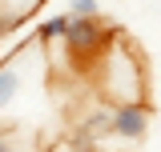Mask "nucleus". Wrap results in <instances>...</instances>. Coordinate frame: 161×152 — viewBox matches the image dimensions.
<instances>
[{
  "instance_id": "obj_4",
  "label": "nucleus",
  "mask_w": 161,
  "mask_h": 152,
  "mask_svg": "<svg viewBox=\"0 0 161 152\" xmlns=\"http://www.w3.org/2000/svg\"><path fill=\"white\" fill-rule=\"evenodd\" d=\"M20 84H24V76H20L16 60H8V64H0V112L12 104L20 96Z\"/></svg>"
},
{
  "instance_id": "obj_2",
  "label": "nucleus",
  "mask_w": 161,
  "mask_h": 152,
  "mask_svg": "<svg viewBox=\"0 0 161 152\" xmlns=\"http://www.w3.org/2000/svg\"><path fill=\"white\" fill-rule=\"evenodd\" d=\"M109 132L125 136V140H141L153 124V104L149 100H133V104H109Z\"/></svg>"
},
{
  "instance_id": "obj_6",
  "label": "nucleus",
  "mask_w": 161,
  "mask_h": 152,
  "mask_svg": "<svg viewBox=\"0 0 161 152\" xmlns=\"http://www.w3.org/2000/svg\"><path fill=\"white\" fill-rule=\"evenodd\" d=\"M69 20H93L101 16V0H69Z\"/></svg>"
},
{
  "instance_id": "obj_3",
  "label": "nucleus",
  "mask_w": 161,
  "mask_h": 152,
  "mask_svg": "<svg viewBox=\"0 0 161 152\" xmlns=\"http://www.w3.org/2000/svg\"><path fill=\"white\" fill-rule=\"evenodd\" d=\"M101 136H109V112H105V108H97V112L85 116L77 128H73L69 144H73V152H93Z\"/></svg>"
},
{
  "instance_id": "obj_8",
  "label": "nucleus",
  "mask_w": 161,
  "mask_h": 152,
  "mask_svg": "<svg viewBox=\"0 0 161 152\" xmlns=\"http://www.w3.org/2000/svg\"><path fill=\"white\" fill-rule=\"evenodd\" d=\"M4 140H12V128H4V124H0V144H4Z\"/></svg>"
},
{
  "instance_id": "obj_5",
  "label": "nucleus",
  "mask_w": 161,
  "mask_h": 152,
  "mask_svg": "<svg viewBox=\"0 0 161 152\" xmlns=\"http://www.w3.org/2000/svg\"><path fill=\"white\" fill-rule=\"evenodd\" d=\"M64 24H69V16H64V12H60V16H48V20H40V28H36V40H40V44H53V40H60Z\"/></svg>"
},
{
  "instance_id": "obj_7",
  "label": "nucleus",
  "mask_w": 161,
  "mask_h": 152,
  "mask_svg": "<svg viewBox=\"0 0 161 152\" xmlns=\"http://www.w3.org/2000/svg\"><path fill=\"white\" fill-rule=\"evenodd\" d=\"M28 12H32V4H20V8H4V12H0V36H4L8 28H16L20 20L28 16Z\"/></svg>"
},
{
  "instance_id": "obj_1",
  "label": "nucleus",
  "mask_w": 161,
  "mask_h": 152,
  "mask_svg": "<svg viewBox=\"0 0 161 152\" xmlns=\"http://www.w3.org/2000/svg\"><path fill=\"white\" fill-rule=\"evenodd\" d=\"M60 40H64V48L77 60H89V56H97V52L109 48L113 32H109V24L101 16H93V20H69L64 32H60Z\"/></svg>"
},
{
  "instance_id": "obj_9",
  "label": "nucleus",
  "mask_w": 161,
  "mask_h": 152,
  "mask_svg": "<svg viewBox=\"0 0 161 152\" xmlns=\"http://www.w3.org/2000/svg\"><path fill=\"white\" fill-rule=\"evenodd\" d=\"M8 152H16V144H8Z\"/></svg>"
}]
</instances>
